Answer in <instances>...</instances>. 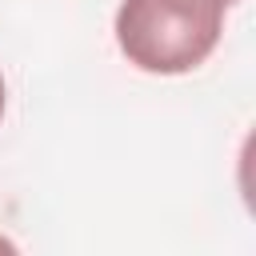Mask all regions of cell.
<instances>
[{"label":"cell","instance_id":"6da1fadb","mask_svg":"<svg viewBox=\"0 0 256 256\" xmlns=\"http://www.w3.org/2000/svg\"><path fill=\"white\" fill-rule=\"evenodd\" d=\"M224 12V0H120L116 44L132 68L180 76L216 52Z\"/></svg>","mask_w":256,"mask_h":256},{"label":"cell","instance_id":"7a4b0ae2","mask_svg":"<svg viewBox=\"0 0 256 256\" xmlns=\"http://www.w3.org/2000/svg\"><path fill=\"white\" fill-rule=\"evenodd\" d=\"M0 116H4V76H0Z\"/></svg>","mask_w":256,"mask_h":256},{"label":"cell","instance_id":"3957f363","mask_svg":"<svg viewBox=\"0 0 256 256\" xmlns=\"http://www.w3.org/2000/svg\"><path fill=\"white\" fill-rule=\"evenodd\" d=\"M224 4H228V8H232V4H236V0H224Z\"/></svg>","mask_w":256,"mask_h":256}]
</instances>
